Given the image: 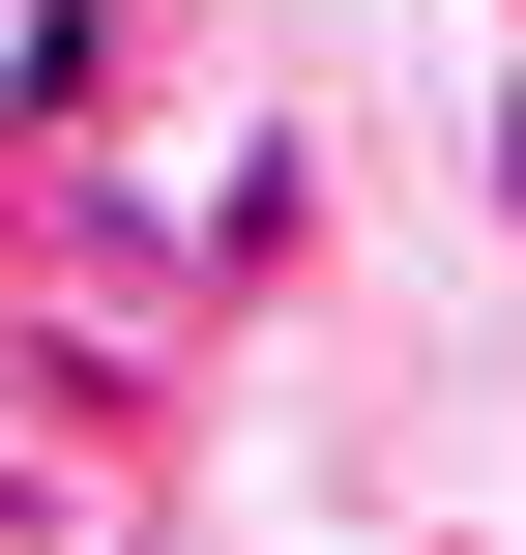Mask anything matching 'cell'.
I'll return each instance as SVG.
<instances>
[{"label":"cell","mask_w":526,"mask_h":555,"mask_svg":"<svg viewBox=\"0 0 526 555\" xmlns=\"http://www.w3.org/2000/svg\"><path fill=\"white\" fill-rule=\"evenodd\" d=\"M29 527H59V468H29V439H0V555H29Z\"/></svg>","instance_id":"1"}]
</instances>
